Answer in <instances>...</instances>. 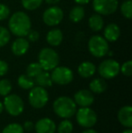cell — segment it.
Listing matches in <instances>:
<instances>
[{"label":"cell","instance_id":"27","mask_svg":"<svg viewBox=\"0 0 132 133\" xmlns=\"http://www.w3.org/2000/svg\"><path fill=\"white\" fill-rule=\"evenodd\" d=\"M43 68L40 65V63H31L26 68V74L32 78H34L37 76L41 72H43Z\"/></svg>","mask_w":132,"mask_h":133},{"label":"cell","instance_id":"36","mask_svg":"<svg viewBox=\"0 0 132 133\" xmlns=\"http://www.w3.org/2000/svg\"><path fill=\"white\" fill-rule=\"evenodd\" d=\"M44 1H45V3L48 4V5H57L61 0H44Z\"/></svg>","mask_w":132,"mask_h":133},{"label":"cell","instance_id":"8","mask_svg":"<svg viewBox=\"0 0 132 133\" xmlns=\"http://www.w3.org/2000/svg\"><path fill=\"white\" fill-rule=\"evenodd\" d=\"M98 72L103 79H113L120 72V64L114 59H106L100 63Z\"/></svg>","mask_w":132,"mask_h":133},{"label":"cell","instance_id":"26","mask_svg":"<svg viewBox=\"0 0 132 133\" xmlns=\"http://www.w3.org/2000/svg\"><path fill=\"white\" fill-rule=\"evenodd\" d=\"M56 130L58 133H72L73 130V125L71 121L65 119L59 123L58 127H56Z\"/></svg>","mask_w":132,"mask_h":133},{"label":"cell","instance_id":"9","mask_svg":"<svg viewBox=\"0 0 132 133\" xmlns=\"http://www.w3.org/2000/svg\"><path fill=\"white\" fill-rule=\"evenodd\" d=\"M64 13L62 8L56 5H52L45 9L43 14V21L48 26L58 25L62 21Z\"/></svg>","mask_w":132,"mask_h":133},{"label":"cell","instance_id":"6","mask_svg":"<svg viewBox=\"0 0 132 133\" xmlns=\"http://www.w3.org/2000/svg\"><path fill=\"white\" fill-rule=\"evenodd\" d=\"M75 114L78 124L82 128H92L97 123V114L90 107H81Z\"/></svg>","mask_w":132,"mask_h":133},{"label":"cell","instance_id":"13","mask_svg":"<svg viewBox=\"0 0 132 133\" xmlns=\"http://www.w3.org/2000/svg\"><path fill=\"white\" fill-rule=\"evenodd\" d=\"M33 129L36 133H55L56 125L50 118H42L37 121Z\"/></svg>","mask_w":132,"mask_h":133},{"label":"cell","instance_id":"28","mask_svg":"<svg viewBox=\"0 0 132 133\" xmlns=\"http://www.w3.org/2000/svg\"><path fill=\"white\" fill-rule=\"evenodd\" d=\"M11 39V34L7 28L0 25V48L5 46Z\"/></svg>","mask_w":132,"mask_h":133},{"label":"cell","instance_id":"38","mask_svg":"<svg viewBox=\"0 0 132 133\" xmlns=\"http://www.w3.org/2000/svg\"><path fill=\"white\" fill-rule=\"evenodd\" d=\"M81 133H98L97 131H96L95 130H93V129H90V128H88V129H86L85 130H83Z\"/></svg>","mask_w":132,"mask_h":133},{"label":"cell","instance_id":"15","mask_svg":"<svg viewBox=\"0 0 132 133\" xmlns=\"http://www.w3.org/2000/svg\"><path fill=\"white\" fill-rule=\"evenodd\" d=\"M120 36V28L117 24L110 23L103 29V37L108 42H116Z\"/></svg>","mask_w":132,"mask_h":133},{"label":"cell","instance_id":"39","mask_svg":"<svg viewBox=\"0 0 132 133\" xmlns=\"http://www.w3.org/2000/svg\"><path fill=\"white\" fill-rule=\"evenodd\" d=\"M3 110H4V105H3V103L0 102V114L3 112Z\"/></svg>","mask_w":132,"mask_h":133},{"label":"cell","instance_id":"3","mask_svg":"<svg viewBox=\"0 0 132 133\" xmlns=\"http://www.w3.org/2000/svg\"><path fill=\"white\" fill-rule=\"evenodd\" d=\"M38 63L44 71H52L60 63V56L58 53L53 48L44 47L41 49L38 54Z\"/></svg>","mask_w":132,"mask_h":133},{"label":"cell","instance_id":"22","mask_svg":"<svg viewBox=\"0 0 132 133\" xmlns=\"http://www.w3.org/2000/svg\"><path fill=\"white\" fill-rule=\"evenodd\" d=\"M107 83L103 78H95L90 82V91L96 94H100L106 91Z\"/></svg>","mask_w":132,"mask_h":133},{"label":"cell","instance_id":"19","mask_svg":"<svg viewBox=\"0 0 132 133\" xmlns=\"http://www.w3.org/2000/svg\"><path fill=\"white\" fill-rule=\"evenodd\" d=\"M89 27L93 32H100L104 27V20L102 16L99 14H93L90 16L88 21Z\"/></svg>","mask_w":132,"mask_h":133},{"label":"cell","instance_id":"5","mask_svg":"<svg viewBox=\"0 0 132 133\" xmlns=\"http://www.w3.org/2000/svg\"><path fill=\"white\" fill-rule=\"evenodd\" d=\"M28 101L30 105L34 109H42L47 104L49 101V94L45 88L41 86H33L30 89L28 94Z\"/></svg>","mask_w":132,"mask_h":133},{"label":"cell","instance_id":"40","mask_svg":"<svg viewBox=\"0 0 132 133\" xmlns=\"http://www.w3.org/2000/svg\"><path fill=\"white\" fill-rule=\"evenodd\" d=\"M122 133H132V130L130 128H129L128 130H125L124 131H122Z\"/></svg>","mask_w":132,"mask_h":133},{"label":"cell","instance_id":"33","mask_svg":"<svg viewBox=\"0 0 132 133\" xmlns=\"http://www.w3.org/2000/svg\"><path fill=\"white\" fill-rule=\"evenodd\" d=\"M27 40L29 41V42H36V41L39 40V37H40V35H39V33L37 31H35V30H30L29 31V33L27 34Z\"/></svg>","mask_w":132,"mask_h":133},{"label":"cell","instance_id":"37","mask_svg":"<svg viewBox=\"0 0 132 133\" xmlns=\"http://www.w3.org/2000/svg\"><path fill=\"white\" fill-rule=\"evenodd\" d=\"M73 1L75 2V3H77L78 5H86V4H88L91 0H73Z\"/></svg>","mask_w":132,"mask_h":133},{"label":"cell","instance_id":"16","mask_svg":"<svg viewBox=\"0 0 132 133\" xmlns=\"http://www.w3.org/2000/svg\"><path fill=\"white\" fill-rule=\"evenodd\" d=\"M118 119L122 126L126 128L132 127V108L130 105L124 106L119 110Z\"/></svg>","mask_w":132,"mask_h":133},{"label":"cell","instance_id":"34","mask_svg":"<svg viewBox=\"0 0 132 133\" xmlns=\"http://www.w3.org/2000/svg\"><path fill=\"white\" fill-rule=\"evenodd\" d=\"M8 63L5 61H3V60H0V76H4L7 74L8 72Z\"/></svg>","mask_w":132,"mask_h":133},{"label":"cell","instance_id":"25","mask_svg":"<svg viewBox=\"0 0 132 133\" xmlns=\"http://www.w3.org/2000/svg\"><path fill=\"white\" fill-rule=\"evenodd\" d=\"M44 0H21V4L25 9L28 11L36 10L42 5Z\"/></svg>","mask_w":132,"mask_h":133},{"label":"cell","instance_id":"35","mask_svg":"<svg viewBox=\"0 0 132 133\" xmlns=\"http://www.w3.org/2000/svg\"><path fill=\"white\" fill-rule=\"evenodd\" d=\"M23 128H24V130L30 131V130H32L34 128V125H33V123L31 121H25V122L24 123Z\"/></svg>","mask_w":132,"mask_h":133},{"label":"cell","instance_id":"14","mask_svg":"<svg viewBox=\"0 0 132 133\" xmlns=\"http://www.w3.org/2000/svg\"><path fill=\"white\" fill-rule=\"evenodd\" d=\"M30 44L25 37H18L13 42L11 45V51L16 56H22L28 52Z\"/></svg>","mask_w":132,"mask_h":133},{"label":"cell","instance_id":"11","mask_svg":"<svg viewBox=\"0 0 132 133\" xmlns=\"http://www.w3.org/2000/svg\"><path fill=\"white\" fill-rule=\"evenodd\" d=\"M118 6V0H92L93 10L100 16H109L114 14Z\"/></svg>","mask_w":132,"mask_h":133},{"label":"cell","instance_id":"24","mask_svg":"<svg viewBox=\"0 0 132 133\" xmlns=\"http://www.w3.org/2000/svg\"><path fill=\"white\" fill-rule=\"evenodd\" d=\"M120 12L122 16L127 19L132 18V1L131 0H125L122 2L120 5Z\"/></svg>","mask_w":132,"mask_h":133},{"label":"cell","instance_id":"7","mask_svg":"<svg viewBox=\"0 0 132 133\" xmlns=\"http://www.w3.org/2000/svg\"><path fill=\"white\" fill-rule=\"evenodd\" d=\"M3 105L7 113L14 117L19 116L24 111V108H25V104L21 97L16 94H10V93L5 96Z\"/></svg>","mask_w":132,"mask_h":133},{"label":"cell","instance_id":"21","mask_svg":"<svg viewBox=\"0 0 132 133\" xmlns=\"http://www.w3.org/2000/svg\"><path fill=\"white\" fill-rule=\"evenodd\" d=\"M34 82L37 84L38 86L41 87H50V86L53 85V81L51 78V74L47 72V71H43L37 76H35L33 78Z\"/></svg>","mask_w":132,"mask_h":133},{"label":"cell","instance_id":"1","mask_svg":"<svg viewBox=\"0 0 132 133\" xmlns=\"http://www.w3.org/2000/svg\"><path fill=\"white\" fill-rule=\"evenodd\" d=\"M32 27V23L29 16L23 11L14 13L9 18V31L17 37H25Z\"/></svg>","mask_w":132,"mask_h":133},{"label":"cell","instance_id":"2","mask_svg":"<svg viewBox=\"0 0 132 133\" xmlns=\"http://www.w3.org/2000/svg\"><path fill=\"white\" fill-rule=\"evenodd\" d=\"M53 111L58 117L62 119L72 118L76 112V105L73 99L67 96L58 97L53 102Z\"/></svg>","mask_w":132,"mask_h":133},{"label":"cell","instance_id":"20","mask_svg":"<svg viewBox=\"0 0 132 133\" xmlns=\"http://www.w3.org/2000/svg\"><path fill=\"white\" fill-rule=\"evenodd\" d=\"M85 16V9L82 5H78L73 6L71 9L69 13V19L72 23H79L84 18Z\"/></svg>","mask_w":132,"mask_h":133},{"label":"cell","instance_id":"10","mask_svg":"<svg viewBox=\"0 0 132 133\" xmlns=\"http://www.w3.org/2000/svg\"><path fill=\"white\" fill-rule=\"evenodd\" d=\"M51 78L53 82L59 85H66L73 80V72L69 67L56 66L52 70Z\"/></svg>","mask_w":132,"mask_h":133},{"label":"cell","instance_id":"18","mask_svg":"<svg viewBox=\"0 0 132 133\" xmlns=\"http://www.w3.org/2000/svg\"><path fill=\"white\" fill-rule=\"evenodd\" d=\"M96 72V66L93 63L85 61L78 66V74L82 78H90Z\"/></svg>","mask_w":132,"mask_h":133},{"label":"cell","instance_id":"30","mask_svg":"<svg viewBox=\"0 0 132 133\" xmlns=\"http://www.w3.org/2000/svg\"><path fill=\"white\" fill-rule=\"evenodd\" d=\"M2 133H24V128L19 123H10L4 128Z\"/></svg>","mask_w":132,"mask_h":133},{"label":"cell","instance_id":"31","mask_svg":"<svg viewBox=\"0 0 132 133\" xmlns=\"http://www.w3.org/2000/svg\"><path fill=\"white\" fill-rule=\"evenodd\" d=\"M120 72L122 74L127 77H129L132 74V61L129 60V61L125 62L122 65H120Z\"/></svg>","mask_w":132,"mask_h":133},{"label":"cell","instance_id":"17","mask_svg":"<svg viewBox=\"0 0 132 133\" xmlns=\"http://www.w3.org/2000/svg\"><path fill=\"white\" fill-rule=\"evenodd\" d=\"M64 40V34L58 28L50 30L46 35V41L51 46H58L62 44Z\"/></svg>","mask_w":132,"mask_h":133},{"label":"cell","instance_id":"32","mask_svg":"<svg viewBox=\"0 0 132 133\" xmlns=\"http://www.w3.org/2000/svg\"><path fill=\"white\" fill-rule=\"evenodd\" d=\"M10 16V9L5 4L0 3V21L7 19Z\"/></svg>","mask_w":132,"mask_h":133},{"label":"cell","instance_id":"4","mask_svg":"<svg viewBox=\"0 0 132 133\" xmlns=\"http://www.w3.org/2000/svg\"><path fill=\"white\" fill-rule=\"evenodd\" d=\"M88 49L92 55L97 58H101L107 55L109 50V43L103 36L99 35H92L88 42Z\"/></svg>","mask_w":132,"mask_h":133},{"label":"cell","instance_id":"12","mask_svg":"<svg viewBox=\"0 0 132 133\" xmlns=\"http://www.w3.org/2000/svg\"><path fill=\"white\" fill-rule=\"evenodd\" d=\"M74 102L76 105L81 107H90L94 102V96L89 90H80L74 94Z\"/></svg>","mask_w":132,"mask_h":133},{"label":"cell","instance_id":"29","mask_svg":"<svg viewBox=\"0 0 132 133\" xmlns=\"http://www.w3.org/2000/svg\"><path fill=\"white\" fill-rule=\"evenodd\" d=\"M12 91V84L11 82L7 79H2L0 81V95L6 96Z\"/></svg>","mask_w":132,"mask_h":133},{"label":"cell","instance_id":"23","mask_svg":"<svg viewBox=\"0 0 132 133\" xmlns=\"http://www.w3.org/2000/svg\"><path fill=\"white\" fill-rule=\"evenodd\" d=\"M17 83L19 87L24 90H30L34 86L35 82L33 78L28 76L27 74H21L17 79Z\"/></svg>","mask_w":132,"mask_h":133}]
</instances>
